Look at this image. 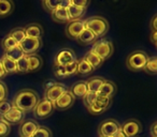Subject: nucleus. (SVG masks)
<instances>
[{"label": "nucleus", "mask_w": 157, "mask_h": 137, "mask_svg": "<svg viewBox=\"0 0 157 137\" xmlns=\"http://www.w3.org/2000/svg\"><path fill=\"white\" fill-rule=\"evenodd\" d=\"M39 101V96L33 89H22L16 93L12 102V106L25 113H28V111L33 110Z\"/></svg>", "instance_id": "obj_1"}, {"label": "nucleus", "mask_w": 157, "mask_h": 137, "mask_svg": "<svg viewBox=\"0 0 157 137\" xmlns=\"http://www.w3.org/2000/svg\"><path fill=\"white\" fill-rule=\"evenodd\" d=\"M85 29H88L95 34L96 38L102 37L109 30V23L105 17L101 16H92L84 20Z\"/></svg>", "instance_id": "obj_2"}, {"label": "nucleus", "mask_w": 157, "mask_h": 137, "mask_svg": "<svg viewBox=\"0 0 157 137\" xmlns=\"http://www.w3.org/2000/svg\"><path fill=\"white\" fill-rule=\"evenodd\" d=\"M148 59V55L143 50H133L127 56L126 58V67L130 71L139 72L143 70L144 65Z\"/></svg>", "instance_id": "obj_3"}, {"label": "nucleus", "mask_w": 157, "mask_h": 137, "mask_svg": "<svg viewBox=\"0 0 157 137\" xmlns=\"http://www.w3.org/2000/svg\"><path fill=\"white\" fill-rule=\"evenodd\" d=\"M90 50H92L95 55H97L100 59L105 61L113 55L114 46H113V43H112L110 40L101 39V40H99V41L95 42Z\"/></svg>", "instance_id": "obj_4"}, {"label": "nucleus", "mask_w": 157, "mask_h": 137, "mask_svg": "<svg viewBox=\"0 0 157 137\" xmlns=\"http://www.w3.org/2000/svg\"><path fill=\"white\" fill-rule=\"evenodd\" d=\"M54 104L52 102H50L46 99H43V100L39 101L38 104L36 105V107L33 108V116H35L37 119H45V118H48L53 113H54Z\"/></svg>", "instance_id": "obj_5"}, {"label": "nucleus", "mask_w": 157, "mask_h": 137, "mask_svg": "<svg viewBox=\"0 0 157 137\" xmlns=\"http://www.w3.org/2000/svg\"><path fill=\"white\" fill-rule=\"evenodd\" d=\"M113 102V98H107V96H97L96 100L94 101L92 105L87 108L88 113L92 115H101L105 113L109 107L111 106Z\"/></svg>", "instance_id": "obj_6"}, {"label": "nucleus", "mask_w": 157, "mask_h": 137, "mask_svg": "<svg viewBox=\"0 0 157 137\" xmlns=\"http://www.w3.org/2000/svg\"><path fill=\"white\" fill-rule=\"evenodd\" d=\"M121 128V124L114 119H107L102 121L98 126L99 137H112Z\"/></svg>", "instance_id": "obj_7"}, {"label": "nucleus", "mask_w": 157, "mask_h": 137, "mask_svg": "<svg viewBox=\"0 0 157 137\" xmlns=\"http://www.w3.org/2000/svg\"><path fill=\"white\" fill-rule=\"evenodd\" d=\"M20 47L24 52L25 56L37 54V52L42 47L41 38H25L20 44Z\"/></svg>", "instance_id": "obj_8"}, {"label": "nucleus", "mask_w": 157, "mask_h": 137, "mask_svg": "<svg viewBox=\"0 0 157 137\" xmlns=\"http://www.w3.org/2000/svg\"><path fill=\"white\" fill-rule=\"evenodd\" d=\"M76 55L71 48H61L57 52L54 58V64L55 65H63L65 67L68 63H71L73 61H76Z\"/></svg>", "instance_id": "obj_9"}, {"label": "nucleus", "mask_w": 157, "mask_h": 137, "mask_svg": "<svg viewBox=\"0 0 157 137\" xmlns=\"http://www.w3.org/2000/svg\"><path fill=\"white\" fill-rule=\"evenodd\" d=\"M25 116H26L25 111L12 106V108L10 109L5 116L1 117V119L5 122H7V123L11 126V125H17V124L22 123L25 120Z\"/></svg>", "instance_id": "obj_10"}, {"label": "nucleus", "mask_w": 157, "mask_h": 137, "mask_svg": "<svg viewBox=\"0 0 157 137\" xmlns=\"http://www.w3.org/2000/svg\"><path fill=\"white\" fill-rule=\"evenodd\" d=\"M84 29H85L84 20H70V22L66 25L65 32L68 38H70V39H72V40H76Z\"/></svg>", "instance_id": "obj_11"}, {"label": "nucleus", "mask_w": 157, "mask_h": 137, "mask_svg": "<svg viewBox=\"0 0 157 137\" xmlns=\"http://www.w3.org/2000/svg\"><path fill=\"white\" fill-rule=\"evenodd\" d=\"M122 132L126 135V137H137L141 133L142 125L140 121L136 119L126 120L124 123L121 125Z\"/></svg>", "instance_id": "obj_12"}, {"label": "nucleus", "mask_w": 157, "mask_h": 137, "mask_svg": "<svg viewBox=\"0 0 157 137\" xmlns=\"http://www.w3.org/2000/svg\"><path fill=\"white\" fill-rule=\"evenodd\" d=\"M74 101L75 98L72 96L69 90H67L54 102V108L57 110H67L74 104Z\"/></svg>", "instance_id": "obj_13"}, {"label": "nucleus", "mask_w": 157, "mask_h": 137, "mask_svg": "<svg viewBox=\"0 0 157 137\" xmlns=\"http://www.w3.org/2000/svg\"><path fill=\"white\" fill-rule=\"evenodd\" d=\"M67 90H69V89L66 87V85L60 84V83H56L53 87H51L50 89L44 92V99H46V100H48L50 102H52L53 104H54L55 101H56L63 92L67 91Z\"/></svg>", "instance_id": "obj_14"}, {"label": "nucleus", "mask_w": 157, "mask_h": 137, "mask_svg": "<svg viewBox=\"0 0 157 137\" xmlns=\"http://www.w3.org/2000/svg\"><path fill=\"white\" fill-rule=\"evenodd\" d=\"M38 128H39V124L36 120H24L20 124V136L31 137Z\"/></svg>", "instance_id": "obj_15"}, {"label": "nucleus", "mask_w": 157, "mask_h": 137, "mask_svg": "<svg viewBox=\"0 0 157 137\" xmlns=\"http://www.w3.org/2000/svg\"><path fill=\"white\" fill-rule=\"evenodd\" d=\"M116 92V85L111 81H107L102 84L100 88H99L97 96H107V98H113V96Z\"/></svg>", "instance_id": "obj_16"}, {"label": "nucleus", "mask_w": 157, "mask_h": 137, "mask_svg": "<svg viewBox=\"0 0 157 137\" xmlns=\"http://www.w3.org/2000/svg\"><path fill=\"white\" fill-rule=\"evenodd\" d=\"M25 35L26 38H41L43 34V27L40 24L33 23V24H29L24 27Z\"/></svg>", "instance_id": "obj_17"}, {"label": "nucleus", "mask_w": 157, "mask_h": 137, "mask_svg": "<svg viewBox=\"0 0 157 137\" xmlns=\"http://www.w3.org/2000/svg\"><path fill=\"white\" fill-rule=\"evenodd\" d=\"M69 91L71 92L72 96H73L74 98H83V96L88 92L87 86H86V81H76L75 84H73V85L71 86Z\"/></svg>", "instance_id": "obj_18"}, {"label": "nucleus", "mask_w": 157, "mask_h": 137, "mask_svg": "<svg viewBox=\"0 0 157 137\" xmlns=\"http://www.w3.org/2000/svg\"><path fill=\"white\" fill-rule=\"evenodd\" d=\"M52 20L56 23H59V24H68L70 22V17L67 9H63L60 7L56 8L52 13Z\"/></svg>", "instance_id": "obj_19"}, {"label": "nucleus", "mask_w": 157, "mask_h": 137, "mask_svg": "<svg viewBox=\"0 0 157 137\" xmlns=\"http://www.w3.org/2000/svg\"><path fill=\"white\" fill-rule=\"evenodd\" d=\"M27 60H28V72L39 71L43 65V60L38 54L27 56Z\"/></svg>", "instance_id": "obj_20"}, {"label": "nucleus", "mask_w": 157, "mask_h": 137, "mask_svg": "<svg viewBox=\"0 0 157 137\" xmlns=\"http://www.w3.org/2000/svg\"><path fill=\"white\" fill-rule=\"evenodd\" d=\"M93 71H94V69H93L83 58L78 59V63H76V73H75L76 75H80V76H87Z\"/></svg>", "instance_id": "obj_21"}, {"label": "nucleus", "mask_w": 157, "mask_h": 137, "mask_svg": "<svg viewBox=\"0 0 157 137\" xmlns=\"http://www.w3.org/2000/svg\"><path fill=\"white\" fill-rule=\"evenodd\" d=\"M83 59L90 65V67H93V69H94V70H96V69L100 67L101 65H102V63L105 62L102 59H100L98 56H97V55H95L92 50H90V52H86L85 56L83 57Z\"/></svg>", "instance_id": "obj_22"}, {"label": "nucleus", "mask_w": 157, "mask_h": 137, "mask_svg": "<svg viewBox=\"0 0 157 137\" xmlns=\"http://www.w3.org/2000/svg\"><path fill=\"white\" fill-rule=\"evenodd\" d=\"M76 41L83 45H88V44H94L97 41V38L95 37V34L92 31H90L88 29H84L81 34L78 35Z\"/></svg>", "instance_id": "obj_23"}, {"label": "nucleus", "mask_w": 157, "mask_h": 137, "mask_svg": "<svg viewBox=\"0 0 157 137\" xmlns=\"http://www.w3.org/2000/svg\"><path fill=\"white\" fill-rule=\"evenodd\" d=\"M67 11H68V14H69L70 20H82V17H83V15L86 12V9L76 7V5H72V2H71V5L68 8Z\"/></svg>", "instance_id": "obj_24"}, {"label": "nucleus", "mask_w": 157, "mask_h": 137, "mask_svg": "<svg viewBox=\"0 0 157 137\" xmlns=\"http://www.w3.org/2000/svg\"><path fill=\"white\" fill-rule=\"evenodd\" d=\"M105 81V78L103 77H92L88 81H86V86H87V90L90 92H95L97 93L99 88L102 86V84Z\"/></svg>", "instance_id": "obj_25"}, {"label": "nucleus", "mask_w": 157, "mask_h": 137, "mask_svg": "<svg viewBox=\"0 0 157 137\" xmlns=\"http://www.w3.org/2000/svg\"><path fill=\"white\" fill-rule=\"evenodd\" d=\"M3 56L16 62V61L20 60L21 58H23V57L25 56V54L22 50V48L20 47V45H17V46H15V47H13V48H11V49L7 50V52H5V55H3Z\"/></svg>", "instance_id": "obj_26"}, {"label": "nucleus", "mask_w": 157, "mask_h": 137, "mask_svg": "<svg viewBox=\"0 0 157 137\" xmlns=\"http://www.w3.org/2000/svg\"><path fill=\"white\" fill-rule=\"evenodd\" d=\"M14 3L10 0H0V17H6L13 12Z\"/></svg>", "instance_id": "obj_27"}, {"label": "nucleus", "mask_w": 157, "mask_h": 137, "mask_svg": "<svg viewBox=\"0 0 157 137\" xmlns=\"http://www.w3.org/2000/svg\"><path fill=\"white\" fill-rule=\"evenodd\" d=\"M0 62L2 64L3 69L7 72V74H13V73H17L16 70V62L11 59L7 58V57L2 56V58L0 59Z\"/></svg>", "instance_id": "obj_28"}, {"label": "nucleus", "mask_w": 157, "mask_h": 137, "mask_svg": "<svg viewBox=\"0 0 157 137\" xmlns=\"http://www.w3.org/2000/svg\"><path fill=\"white\" fill-rule=\"evenodd\" d=\"M143 71H145L150 75H156L157 74V57H148L145 65L143 67Z\"/></svg>", "instance_id": "obj_29"}, {"label": "nucleus", "mask_w": 157, "mask_h": 137, "mask_svg": "<svg viewBox=\"0 0 157 137\" xmlns=\"http://www.w3.org/2000/svg\"><path fill=\"white\" fill-rule=\"evenodd\" d=\"M9 35L17 44H20L21 42L26 38V35H25V31H24V27H16V28L12 29V30L10 31Z\"/></svg>", "instance_id": "obj_30"}, {"label": "nucleus", "mask_w": 157, "mask_h": 137, "mask_svg": "<svg viewBox=\"0 0 157 137\" xmlns=\"http://www.w3.org/2000/svg\"><path fill=\"white\" fill-rule=\"evenodd\" d=\"M16 70H17V73H22V74L28 73V60H27V56H24L20 60L16 61Z\"/></svg>", "instance_id": "obj_31"}, {"label": "nucleus", "mask_w": 157, "mask_h": 137, "mask_svg": "<svg viewBox=\"0 0 157 137\" xmlns=\"http://www.w3.org/2000/svg\"><path fill=\"white\" fill-rule=\"evenodd\" d=\"M59 1L60 0H43L42 1V7L44 8L45 11L50 12L52 14L54 12V10L59 7Z\"/></svg>", "instance_id": "obj_32"}, {"label": "nucleus", "mask_w": 157, "mask_h": 137, "mask_svg": "<svg viewBox=\"0 0 157 137\" xmlns=\"http://www.w3.org/2000/svg\"><path fill=\"white\" fill-rule=\"evenodd\" d=\"M17 45L18 44L16 43V42L14 41V40L12 39L9 34L6 35V37L2 39V41H1V46H2V48H3L5 52H7V50L11 49V48L15 47V46H17Z\"/></svg>", "instance_id": "obj_33"}, {"label": "nucleus", "mask_w": 157, "mask_h": 137, "mask_svg": "<svg viewBox=\"0 0 157 137\" xmlns=\"http://www.w3.org/2000/svg\"><path fill=\"white\" fill-rule=\"evenodd\" d=\"M31 137H53V134L52 131L48 128L39 125V128L36 130V132L33 133Z\"/></svg>", "instance_id": "obj_34"}, {"label": "nucleus", "mask_w": 157, "mask_h": 137, "mask_svg": "<svg viewBox=\"0 0 157 137\" xmlns=\"http://www.w3.org/2000/svg\"><path fill=\"white\" fill-rule=\"evenodd\" d=\"M53 72H54V76L57 78H67V74H66L65 67L63 65H53Z\"/></svg>", "instance_id": "obj_35"}, {"label": "nucleus", "mask_w": 157, "mask_h": 137, "mask_svg": "<svg viewBox=\"0 0 157 137\" xmlns=\"http://www.w3.org/2000/svg\"><path fill=\"white\" fill-rule=\"evenodd\" d=\"M11 133V126L0 118V137H8Z\"/></svg>", "instance_id": "obj_36"}, {"label": "nucleus", "mask_w": 157, "mask_h": 137, "mask_svg": "<svg viewBox=\"0 0 157 137\" xmlns=\"http://www.w3.org/2000/svg\"><path fill=\"white\" fill-rule=\"evenodd\" d=\"M96 98H97V93H95V92H90V91H88L87 93L82 98L83 99V103H84V105H85L86 108H88V107L94 103V101L96 100Z\"/></svg>", "instance_id": "obj_37"}, {"label": "nucleus", "mask_w": 157, "mask_h": 137, "mask_svg": "<svg viewBox=\"0 0 157 137\" xmlns=\"http://www.w3.org/2000/svg\"><path fill=\"white\" fill-rule=\"evenodd\" d=\"M76 63H78V60L73 61L71 63H68V64L65 65V70H66V74L67 76H71V75H74L76 73Z\"/></svg>", "instance_id": "obj_38"}, {"label": "nucleus", "mask_w": 157, "mask_h": 137, "mask_svg": "<svg viewBox=\"0 0 157 137\" xmlns=\"http://www.w3.org/2000/svg\"><path fill=\"white\" fill-rule=\"evenodd\" d=\"M11 108H12V103L8 102V101L0 102V118L2 117V116H5Z\"/></svg>", "instance_id": "obj_39"}, {"label": "nucleus", "mask_w": 157, "mask_h": 137, "mask_svg": "<svg viewBox=\"0 0 157 137\" xmlns=\"http://www.w3.org/2000/svg\"><path fill=\"white\" fill-rule=\"evenodd\" d=\"M8 96V86L2 81H0V102L6 101Z\"/></svg>", "instance_id": "obj_40"}, {"label": "nucleus", "mask_w": 157, "mask_h": 137, "mask_svg": "<svg viewBox=\"0 0 157 137\" xmlns=\"http://www.w3.org/2000/svg\"><path fill=\"white\" fill-rule=\"evenodd\" d=\"M71 2L72 5L80 8H84V9H86L90 5V1H87V0H71Z\"/></svg>", "instance_id": "obj_41"}, {"label": "nucleus", "mask_w": 157, "mask_h": 137, "mask_svg": "<svg viewBox=\"0 0 157 137\" xmlns=\"http://www.w3.org/2000/svg\"><path fill=\"white\" fill-rule=\"evenodd\" d=\"M55 84H56V81H55L54 79H46V81L43 83L44 91H46V90H48L51 87H53V86H54Z\"/></svg>", "instance_id": "obj_42"}, {"label": "nucleus", "mask_w": 157, "mask_h": 137, "mask_svg": "<svg viewBox=\"0 0 157 137\" xmlns=\"http://www.w3.org/2000/svg\"><path fill=\"white\" fill-rule=\"evenodd\" d=\"M156 20H157V15L155 14L152 17L150 22V26H151V30L152 31H157V26H156Z\"/></svg>", "instance_id": "obj_43"}, {"label": "nucleus", "mask_w": 157, "mask_h": 137, "mask_svg": "<svg viewBox=\"0 0 157 137\" xmlns=\"http://www.w3.org/2000/svg\"><path fill=\"white\" fill-rule=\"evenodd\" d=\"M151 135L152 137H157V122H153L152 126H151Z\"/></svg>", "instance_id": "obj_44"}, {"label": "nucleus", "mask_w": 157, "mask_h": 137, "mask_svg": "<svg viewBox=\"0 0 157 137\" xmlns=\"http://www.w3.org/2000/svg\"><path fill=\"white\" fill-rule=\"evenodd\" d=\"M70 5H71V0H63V1H59V7L60 8L68 9Z\"/></svg>", "instance_id": "obj_45"}, {"label": "nucleus", "mask_w": 157, "mask_h": 137, "mask_svg": "<svg viewBox=\"0 0 157 137\" xmlns=\"http://www.w3.org/2000/svg\"><path fill=\"white\" fill-rule=\"evenodd\" d=\"M150 41L152 42L154 45H156V44H157V31H151Z\"/></svg>", "instance_id": "obj_46"}, {"label": "nucleus", "mask_w": 157, "mask_h": 137, "mask_svg": "<svg viewBox=\"0 0 157 137\" xmlns=\"http://www.w3.org/2000/svg\"><path fill=\"white\" fill-rule=\"evenodd\" d=\"M7 72L5 71V69H3L2 64H1V62H0V81H2L3 78H5L6 76H7Z\"/></svg>", "instance_id": "obj_47"}, {"label": "nucleus", "mask_w": 157, "mask_h": 137, "mask_svg": "<svg viewBox=\"0 0 157 137\" xmlns=\"http://www.w3.org/2000/svg\"><path fill=\"white\" fill-rule=\"evenodd\" d=\"M112 137H126V135H125L124 133L122 132V130H121V128H120V130H118L117 132H116L115 134H114Z\"/></svg>", "instance_id": "obj_48"}]
</instances>
